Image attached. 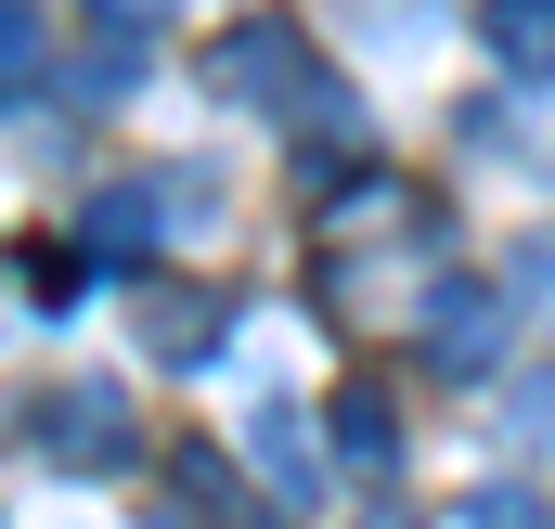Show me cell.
<instances>
[{"label": "cell", "instance_id": "6da1fadb", "mask_svg": "<svg viewBox=\"0 0 555 529\" xmlns=\"http://www.w3.org/2000/svg\"><path fill=\"white\" fill-rule=\"evenodd\" d=\"M207 91H220V104H259V117H297V130H336V117H349V104H336V78H323V52H310L284 13L233 26V39L207 52Z\"/></svg>", "mask_w": 555, "mask_h": 529}, {"label": "cell", "instance_id": "7a4b0ae2", "mask_svg": "<svg viewBox=\"0 0 555 529\" xmlns=\"http://www.w3.org/2000/svg\"><path fill=\"white\" fill-rule=\"evenodd\" d=\"M26 439H39L65 478H104V465H130V388H104V375L39 388V400H26Z\"/></svg>", "mask_w": 555, "mask_h": 529}, {"label": "cell", "instance_id": "3957f363", "mask_svg": "<svg viewBox=\"0 0 555 529\" xmlns=\"http://www.w3.org/2000/svg\"><path fill=\"white\" fill-rule=\"evenodd\" d=\"M504 336H517V297L504 284H439L426 297V375L478 388V375H504Z\"/></svg>", "mask_w": 555, "mask_h": 529}, {"label": "cell", "instance_id": "277c9868", "mask_svg": "<svg viewBox=\"0 0 555 529\" xmlns=\"http://www.w3.org/2000/svg\"><path fill=\"white\" fill-rule=\"evenodd\" d=\"M181 207H194L181 181H104V194H91V220H78V246H91V259H155Z\"/></svg>", "mask_w": 555, "mask_h": 529}, {"label": "cell", "instance_id": "5b68a950", "mask_svg": "<svg viewBox=\"0 0 555 529\" xmlns=\"http://www.w3.org/2000/svg\"><path fill=\"white\" fill-rule=\"evenodd\" d=\"M246 465L272 478V504H310V491H323V452H310V413H284V400H259V426H246Z\"/></svg>", "mask_w": 555, "mask_h": 529}, {"label": "cell", "instance_id": "8992f818", "mask_svg": "<svg viewBox=\"0 0 555 529\" xmlns=\"http://www.w3.org/2000/svg\"><path fill=\"white\" fill-rule=\"evenodd\" d=\"M142 336H155V362H207L220 349V297L207 284H142Z\"/></svg>", "mask_w": 555, "mask_h": 529}, {"label": "cell", "instance_id": "52a82bcc", "mask_svg": "<svg viewBox=\"0 0 555 529\" xmlns=\"http://www.w3.org/2000/svg\"><path fill=\"white\" fill-rule=\"evenodd\" d=\"M478 39L504 78H555V0H478Z\"/></svg>", "mask_w": 555, "mask_h": 529}, {"label": "cell", "instance_id": "ba28073f", "mask_svg": "<svg viewBox=\"0 0 555 529\" xmlns=\"http://www.w3.org/2000/svg\"><path fill=\"white\" fill-rule=\"evenodd\" d=\"M323 439H336V465H349V478H388V465H401V413H388L375 388L336 400V413H323Z\"/></svg>", "mask_w": 555, "mask_h": 529}, {"label": "cell", "instance_id": "9c48e42d", "mask_svg": "<svg viewBox=\"0 0 555 529\" xmlns=\"http://www.w3.org/2000/svg\"><path fill=\"white\" fill-rule=\"evenodd\" d=\"M504 297H517V323L555 336V233H517V259H504Z\"/></svg>", "mask_w": 555, "mask_h": 529}, {"label": "cell", "instance_id": "30bf717a", "mask_svg": "<svg viewBox=\"0 0 555 529\" xmlns=\"http://www.w3.org/2000/svg\"><path fill=\"white\" fill-rule=\"evenodd\" d=\"M78 284H91V246H26V259H13V297H26V310H65Z\"/></svg>", "mask_w": 555, "mask_h": 529}, {"label": "cell", "instance_id": "8fae6325", "mask_svg": "<svg viewBox=\"0 0 555 529\" xmlns=\"http://www.w3.org/2000/svg\"><path fill=\"white\" fill-rule=\"evenodd\" d=\"M504 439H517V452H555V362L504 388Z\"/></svg>", "mask_w": 555, "mask_h": 529}, {"label": "cell", "instance_id": "7c38bea8", "mask_svg": "<svg viewBox=\"0 0 555 529\" xmlns=\"http://www.w3.org/2000/svg\"><path fill=\"white\" fill-rule=\"evenodd\" d=\"M78 13H91V26H104V39H155V26H168V13H181V0H78Z\"/></svg>", "mask_w": 555, "mask_h": 529}, {"label": "cell", "instance_id": "4fadbf2b", "mask_svg": "<svg viewBox=\"0 0 555 529\" xmlns=\"http://www.w3.org/2000/svg\"><path fill=\"white\" fill-rule=\"evenodd\" d=\"M465 529H555L530 491H465Z\"/></svg>", "mask_w": 555, "mask_h": 529}, {"label": "cell", "instance_id": "5bb4252c", "mask_svg": "<svg viewBox=\"0 0 555 529\" xmlns=\"http://www.w3.org/2000/svg\"><path fill=\"white\" fill-rule=\"evenodd\" d=\"M0 65H13V91H39V13H26V0L0 13Z\"/></svg>", "mask_w": 555, "mask_h": 529}, {"label": "cell", "instance_id": "9a60e30c", "mask_svg": "<svg viewBox=\"0 0 555 529\" xmlns=\"http://www.w3.org/2000/svg\"><path fill=\"white\" fill-rule=\"evenodd\" d=\"M375 529H414V517H375Z\"/></svg>", "mask_w": 555, "mask_h": 529}]
</instances>
